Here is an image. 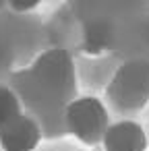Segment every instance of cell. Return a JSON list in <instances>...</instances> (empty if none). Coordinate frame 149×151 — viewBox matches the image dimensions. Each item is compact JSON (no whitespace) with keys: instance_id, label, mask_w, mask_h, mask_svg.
I'll return each mask as SVG.
<instances>
[{"instance_id":"obj_1","label":"cell","mask_w":149,"mask_h":151,"mask_svg":"<svg viewBox=\"0 0 149 151\" xmlns=\"http://www.w3.org/2000/svg\"><path fill=\"white\" fill-rule=\"evenodd\" d=\"M29 77L54 99L68 106L77 97V68L73 56L64 48L42 52L27 68Z\"/></svg>"},{"instance_id":"obj_2","label":"cell","mask_w":149,"mask_h":151,"mask_svg":"<svg viewBox=\"0 0 149 151\" xmlns=\"http://www.w3.org/2000/svg\"><path fill=\"white\" fill-rule=\"evenodd\" d=\"M106 97L120 114H137L149 104V60L130 58L112 75Z\"/></svg>"},{"instance_id":"obj_3","label":"cell","mask_w":149,"mask_h":151,"mask_svg":"<svg viewBox=\"0 0 149 151\" xmlns=\"http://www.w3.org/2000/svg\"><path fill=\"white\" fill-rule=\"evenodd\" d=\"M110 124L106 104L93 95H77L64 110V130L85 145H99Z\"/></svg>"},{"instance_id":"obj_4","label":"cell","mask_w":149,"mask_h":151,"mask_svg":"<svg viewBox=\"0 0 149 151\" xmlns=\"http://www.w3.org/2000/svg\"><path fill=\"white\" fill-rule=\"evenodd\" d=\"M42 126L29 116L21 114L0 126V149L2 151H35L42 143Z\"/></svg>"},{"instance_id":"obj_5","label":"cell","mask_w":149,"mask_h":151,"mask_svg":"<svg viewBox=\"0 0 149 151\" xmlns=\"http://www.w3.org/2000/svg\"><path fill=\"white\" fill-rule=\"evenodd\" d=\"M101 147L104 151H145L147 149L145 128L130 118L112 122L104 134Z\"/></svg>"},{"instance_id":"obj_6","label":"cell","mask_w":149,"mask_h":151,"mask_svg":"<svg viewBox=\"0 0 149 151\" xmlns=\"http://www.w3.org/2000/svg\"><path fill=\"white\" fill-rule=\"evenodd\" d=\"M21 114H23V106L15 89L9 85H0V126H4L6 122H11Z\"/></svg>"},{"instance_id":"obj_7","label":"cell","mask_w":149,"mask_h":151,"mask_svg":"<svg viewBox=\"0 0 149 151\" xmlns=\"http://www.w3.org/2000/svg\"><path fill=\"white\" fill-rule=\"evenodd\" d=\"M9 4H11L13 11L23 13V11H31V9H35V6H37V0H11Z\"/></svg>"}]
</instances>
